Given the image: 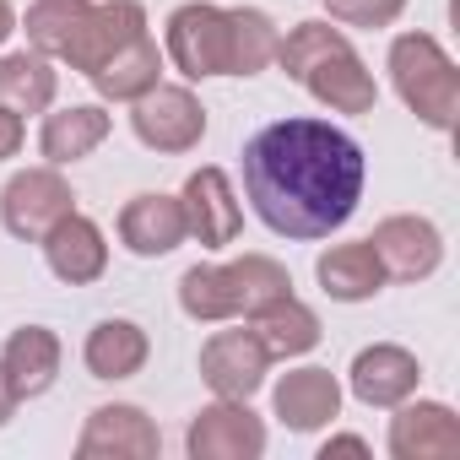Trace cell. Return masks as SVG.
Instances as JSON below:
<instances>
[{"instance_id":"1","label":"cell","mask_w":460,"mask_h":460,"mask_svg":"<svg viewBox=\"0 0 460 460\" xmlns=\"http://www.w3.org/2000/svg\"><path fill=\"white\" fill-rule=\"evenodd\" d=\"M368 157L331 119H277L244 141V195L277 239H331L363 200Z\"/></svg>"},{"instance_id":"2","label":"cell","mask_w":460,"mask_h":460,"mask_svg":"<svg viewBox=\"0 0 460 460\" xmlns=\"http://www.w3.org/2000/svg\"><path fill=\"white\" fill-rule=\"evenodd\" d=\"M314 103H325L331 114H374L379 103V82L374 71L363 66V55L352 49V39L320 17L298 22L282 44H277V60Z\"/></svg>"},{"instance_id":"3","label":"cell","mask_w":460,"mask_h":460,"mask_svg":"<svg viewBox=\"0 0 460 460\" xmlns=\"http://www.w3.org/2000/svg\"><path fill=\"white\" fill-rule=\"evenodd\" d=\"M288 293H293V277L271 255H244L227 266H190L179 277V309L200 325L250 320L255 309H266L271 298H288Z\"/></svg>"},{"instance_id":"4","label":"cell","mask_w":460,"mask_h":460,"mask_svg":"<svg viewBox=\"0 0 460 460\" xmlns=\"http://www.w3.org/2000/svg\"><path fill=\"white\" fill-rule=\"evenodd\" d=\"M390 82L401 93V103L428 125V130H455L460 119V71L444 55V44L433 33H401L390 44Z\"/></svg>"},{"instance_id":"5","label":"cell","mask_w":460,"mask_h":460,"mask_svg":"<svg viewBox=\"0 0 460 460\" xmlns=\"http://www.w3.org/2000/svg\"><path fill=\"white\" fill-rule=\"evenodd\" d=\"M66 211H76V195H71V184H66V173L55 163L22 168V173L6 179V190H0V222H6V234L22 239V244H39Z\"/></svg>"},{"instance_id":"6","label":"cell","mask_w":460,"mask_h":460,"mask_svg":"<svg viewBox=\"0 0 460 460\" xmlns=\"http://www.w3.org/2000/svg\"><path fill=\"white\" fill-rule=\"evenodd\" d=\"M130 130L141 146L163 152V157H179L190 146H200L206 136V109L190 87H173V82H157L152 93H141L130 103Z\"/></svg>"},{"instance_id":"7","label":"cell","mask_w":460,"mask_h":460,"mask_svg":"<svg viewBox=\"0 0 460 460\" xmlns=\"http://www.w3.org/2000/svg\"><path fill=\"white\" fill-rule=\"evenodd\" d=\"M190 460H261L266 455V422L250 411V401H211L184 428Z\"/></svg>"},{"instance_id":"8","label":"cell","mask_w":460,"mask_h":460,"mask_svg":"<svg viewBox=\"0 0 460 460\" xmlns=\"http://www.w3.org/2000/svg\"><path fill=\"white\" fill-rule=\"evenodd\" d=\"M168 60L190 82L227 76V6H211V0L179 6L168 17Z\"/></svg>"},{"instance_id":"9","label":"cell","mask_w":460,"mask_h":460,"mask_svg":"<svg viewBox=\"0 0 460 460\" xmlns=\"http://www.w3.org/2000/svg\"><path fill=\"white\" fill-rule=\"evenodd\" d=\"M368 244L379 255L385 282H428L444 266V234H438L428 217H417V211L385 217L374 234H368Z\"/></svg>"},{"instance_id":"10","label":"cell","mask_w":460,"mask_h":460,"mask_svg":"<svg viewBox=\"0 0 460 460\" xmlns=\"http://www.w3.org/2000/svg\"><path fill=\"white\" fill-rule=\"evenodd\" d=\"M271 374V352L261 347L255 331H217L200 347V379L222 401H250Z\"/></svg>"},{"instance_id":"11","label":"cell","mask_w":460,"mask_h":460,"mask_svg":"<svg viewBox=\"0 0 460 460\" xmlns=\"http://www.w3.org/2000/svg\"><path fill=\"white\" fill-rule=\"evenodd\" d=\"M157 449H163L157 422L141 406H130V401L98 406L87 417L82 438H76V455L82 460H157Z\"/></svg>"},{"instance_id":"12","label":"cell","mask_w":460,"mask_h":460,"mask_svg":"<svg viewBox=\"0 0 460 460\" xmlns=\"http://www.w3.org/2000/svg\"><path fill=\"white\" fill-rule=\"evenodd\" d=\"M179 206H184V227L190 239H200L206 250H222L239 239L244 227V206L234 195V179H227L222 168H195L179 190Z\"/></svg>"},{"instance_id":"13","label":"cell","mask_w":460,"mask_h":460,"mask_svg":"<svg viewBox=\"0 0 460 460\" xmlns=\"http://www.w3.org/2000/svg\"><path fill=\"white\" fill-rule=\"evenodd\" d=\"M390 455L395 460H455L460 455V417L444 401H401L390 406Z\"/></svg>"},{"instance_id":"14","label":"cell","mask_w":460,"mask_h":460,"mask_svg":"<svg viewBox=\"0 0 460 460\" xmlns=\"http://www.w3.org/2000/svg\"><path fill=\"white\" fill-rule=\"evenodd\" d=\"M136 33H146V6H141V0H103V6L93 0V12H87L76 44L66 49V66L82 71V76H93V71H103Z\"/></svg>"},{"instance_id":"15","label":"cell","mask_w":460,"mask_h":460,"mask_svg":"<svg viewBox=\"0 0 460 460\" xmlns=\"http://www.w3.org/2000/svg\"><path fill=\"white\" fill-rule=\"evenodd\" d=\"M190 239L184 227V206L179 195H163V190H141L125 200L119 211V244L141 261H157V255H173L179 244Z\"/></svg>"},{"instance_id":"16","label":"cell","mask_w":460,"mask_h":460,"mask_svg":"<svg viewBox=\"0 0 460 460\" xmlns=\"http://www.w3.org/2000/svg\"><path fill=\"white\" fill-rule=\"evenodd\" d=\"M347 385H352V395H358L363 406L390 411V406H401L406 395H417L422 363H417L406 347H395V341H374V347H363V352L352 358Z\"/></svg>"},{"instance_id":"17","label":"cell","mask_w":460,"mask_h":460,"mask_svg":"<svg viewBox=\"0 0 460 460\" xmlns=\"http://www.w3.org/2000/svg\"><path fill=\"white\" fill-rule=\"evenodd\" d=\"M39 244H44L49 271L66 288H87V282H98L109 271V239H103V227L93 217H82V211H66Z\"/></svg>"},{"instance_id":"18","label":"cell","mask_w":460,"mask_h":460,"mask_svg":"<svg viewBox=\"0 0 460 460\" xmlns=\"http://www.w3.org/2000/svg\"><path fill=\"white\" fill-rule=\"evenodd\" d=\"M271 406L293 433H314V428L341 417V385H336L331 368H293V374L277 379Z\"/></svg>"},{"instance_id":"19","label":"cell","mask_w":460,"mask_h":460,"mask_svg":"<svg viewBox=\"0 0 460 460\" xmlns=\"http://www.w3.org/2000/svg\"><path fill=\"white\" fill-rule=\"evenodd\" d=\"M0 374H6V385L17 390V401H33L44 395L55 379H60V336L49 325H22L6 336V347H0Z\"/></svg>"},{"instance_id":"20","label":"cell","mask_w":460,"mask_h":460,"mask_svg":"<svg viewBox=\"0 0 460 460\" xmlns=\"http://www.w3.org/2000/svg\"><path fill=\"white\" fill-rule=\"evenodd\" d=\"M114 130V114H103L98 103H71V109H55L44 114V130H39V152L44 163L66 168V163H82L93 157Z\"/></svg>"},{"instance_id":"21","label":"cell","mask_w":460,"mask_h":460,"mask_svg":"<svg viewBox=\"0 0 460 460\" xmlns=\"http://www.w3.org/2000/svg\"><path fill=\"white\" fill-rule=\"evenodd\" d=\"M146 358H152V341L136 320H98L82 347V363L93 379H136Z\"/></svg>"},{"instance_id":"22","label":"cell","mask_w":460,"mask_h":460,"mask_svg":"<svg viewBox=\"0 0 460 460\" xmlns=\"http://www.w3.org/2000/svg\"><path fill=\"white\" fill-rule=\"evenodd\" d=\"M93 87H98V98H109V103H136L141 93H152L157 82H163V49H157V39H152V28L146 33H136L103 71H93L87 76Z\"/></svg>"},{"instance_id":"23","label":"cell","mask_w":460,"mask_h":460,"mask_svg":"<svg viewBox=\"0 0 460 460\" xmlns=\"http://www.w3.org/2000/svg\"><path fill=\"white\" fill-rule=\"evenodd\" d=\"M314 277L320 288L336 298V304H363L385 288V271H379V255L368 239H352V244H331L320 261H314Z\"/></svg>"},{"instance_id":"24","label":"cell","mask_w":460,"mask_h":460,"mask_svg":"<svg viewBox=\"0 0 460 460\" xmlns=\"http://www.w3.org/2000/svg\"><path fill=\"white\" fill-rule=\"evenodd\" d=\"M250 331L261 336V347L271 352V358H304V352H314L320 347V314L304 304V298H271L266 309H255L250 314Z\"/></svg>"},{"instance_id":"25","label":"cell","mask_w":460,"mask_h":460,"mask_svg":"<svg viewBox=\"0 0 460 460\" xmlns=\"http://www.w3.org/2000/svg\"><path fill=\"white\" fill-rule=\"evenodd\" d=\"M55 66L39 49H17V55H0V109L12 114H44L55 103Z\"/></svg>"},{"instance_id":"26","label":"cell","mask_w":460,"mask_h":460,"mask_svg":"<svg viewBox=\"0 0 460 460\" xmlns=\"http://www.w3.org/2000/svg\"><path fill=\"white\" fill-rule=\"evenodd\" d=\"M277 22L261 6H227V76H261L277 60Z\"/></svg>"},{"instance_id":"27","label":"cell","mask_w":460,"mask_h":460,"mask_svg":"<svg viewBox=\"0 0 460 460\" xmlns=\"http://www.w3.org/2000/svg\"><path fill=\"white\" fill-rule=\"evenodd\" d=\"M87 12H93V0H33L28 17H22V33L44 60H66V49L76 44Z\"/></svg>"},{"instance_id":"28","label":"cell","mask_w":460,"mask_h":460,"mask_svg":"<svg viewBox=\"0 0 460 460\" xmlns=\"http://www.w3.org/2000/svg\"><path fill=\"white\" fill-rule=\"evenodd\" d=\"M325 12L341 28H390L406 12V0H325Z\"/></svg>"},{"instance_id":"29","label":"cell","mask_w":460,"mask_h":460,"mask_svg":"<svg viewBox=\"0 0 460 460\" xmlns=\"http://www.w3.org/2000/svg\"><path fill=\"white\" fill-rule=\"evenodd\" d=\"M22 141H28V125H22V114L0 109V163H6V157H17V152H22Z\"/></svg>"},{"instance_id":"30","label":"cell","mask_w":460,"mask_h":460,"mask_svg":"<svg viewBox=\"0 0 460 460\" xmlns=\"http://www.w3.org/2000/svg\"><path fill=\"white\" fill-rule=\"evenodd\" d=\"M331 455H368V438H358V433H331V438L320 444V460H331Z\"/></svg>"},{"instance_id":"31","label":"cell","mask_w":460,"mask_h":460,"mask_svg":"<svg viewBox=\"0 0 460 460\" xmlns=\"http://www.w3.org/2000/svg\"><path fill=\"white\" fill-rule=\"evenodd\" d=\"M17 406H22V401H17V390L6 385V374H0V428L12 422V411H17Z\"/></svg>"},{"instance_id":"32","label":"cell","mask_w":460,"mask_h":460,"mask_svg":"<svg viewBox=\"0 0 460 460\" xmlns=\"http://www.w3.org/2000/svg\"><path fill=\"white\" fill-rule=\"evenodd\" d=\"M17 33V12H12V0H0V44H6Z\"/></svg>"}]
</instances>
